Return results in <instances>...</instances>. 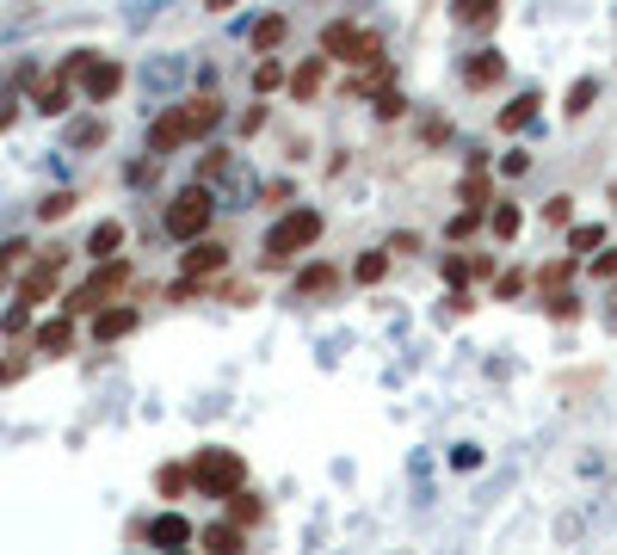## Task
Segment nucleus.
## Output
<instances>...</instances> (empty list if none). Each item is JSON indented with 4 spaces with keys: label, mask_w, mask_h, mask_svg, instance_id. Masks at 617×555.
<instances>
[{
    "label": "nucleus",
    "mask_w": 617,
    "mask_h": 555,
    "mask_svg": "<svg viewBox=\"0 0 617 555\" xmlns=\"http://www.w3.org/2000/svg\"><path fill=\"white\" fill-rule=\"evenodd\" d=\"M210 216H216V198H210V185H186L173 204H167V235L173 241H186V247H198L204 235H210Z\"/></svg>",
    "instance_id": "4"
},
{
    "label": "nucleus",
    "mask_w": 617,
    "mask_h": 555,
    "mask_svg": "<svg viewBox=\"0 0 617 555\" xmlns=\"http://www.w3.org/2000/svg\"><path fill=\"white\" fill-rule=\"evenodd\" d=\"M321 87H328V56H309L297 74H290V99H303V105H309Z\"/></svg>",
    "instance_id": "14"
},
{
    "label": "nucleus",
    "mask_w": 617,
    "mask_h": 555,
    "mask_svg": "<svg viewBox=\"0 0 617 555\" xmlns=\"http://www.w3.org/2000/svg\"><path fill=\"white\" fill-rule=\"evenodd\" d=\"M550 315H556V321H574V315H580V303L562 290V296H550Z\"/></svg>",
    "instance_id": "38"
},
{
    "label": "nucleus",
    "mask_w": 617,
    "mask_h": 555,
    "mask_svg": "<svg viewBox=\"0 0 617 555\" xmlns=\"http://www.w3.org/2000/svg\"><path fill=\"white\" fill-rule=\"evenodd\" d=\"M56 278H62V253L50 247V253L38 259V266L25 272V284H19V303H25V309H31V303H44V296L56 290Z\"/></svg>",
    "instance_id": "8"
},
{
    "label": "nucleus",
    "mask_w": 617,
    "mask_h": 555,
    "mask_svg": "<svg viewBox=\"0 0 617 555\" xmlns=\"http://www.w3.org/2000/svg\"><path fill=\"white\" fill-rule=\"evenodd\" d=\"M543 222H550V229H574V198H568V192L543 198Z\"/></svg>",
    "instance_id": "28"
},
{
    "label": "nucleus",
    "mask_w": 617,
    "mask_h": 555,
    "mask_svg": "<svg viewBox=\"0 0 617 555\" xmlns=\"http://www.w3.org/2000/svg\"><path fill=\"white\" fill-rule=\"evenodd\" d=\"M599 241H605L599 222H574V229H568V259H574V253H593Z\"/></svg>",
    "instance_id": "24"
},
{
    "label": "nucleus",
    "mask_w": 617,
    "mask_h": 555,
    "mask_svg": "<svg viewBox=\"0 0 617 555\" xmlns=\"http://www.w3.org/2000/svg\"><path fill=\"white\" fill-rule=\"evenodd\" d=\"M272 87H284V68L272 56H260V62H253V93H272Z\"/></svg>",
    "instance_id": "29"
},
{
    "label": "nucleus",
    "mask_w": 617,
    "mask_h": 555,
    "mask_svg": "<svg viewBox=\"0 0 617 555\" xmlns=\"http://www.w3.org/2000/svg\"><path fill=\"white\" fill-rule=\"evenodd\" d=\"M118 87H124V62H112V56H93V68L81 74V93H87V105L118 99Z\"/></svg>",
    "instance_id": "6"
},
{
    "label": "nucleus",
    "mask_w": 617,
    "mask_h": 555,
    "mask_svg": "<svg viewBox=\"0 0 617 555\" xmlns=\"http://www.w3.org/2000/svg\"><path fill=\"white\" fill-rule=\"evenodd\" d=\"M457 198H463L469 210H482V204H488V179H482V173H469V179H463V192H457Z\"/></svg>",
    "instance_id": "33"
},
{
    "label": "nucleus",
    "mask_w": 617,
    "mask_h": 555,
    "mask_svg": "<svg viewBox=\"0 0 617 555\" xmlns=\"http://www.w3.org/2000/svg\"><path fill=\"white\" fill-rule=\"evenodd\" d=\"M93 142H105V124H99V118L75 124V148H93Z\"/></svg>",
    "instance_id": "35"
},
{
    "label": "nucleus",
    "mask_w": 617,
    "mask_h": 555,
    "mask_svg": "<svg viewBox=\"0 0 617 555\" xmlns=\"http://www.w3.org/2000/svg\"><path fill=\"white\" fill-rule=\"evenodd\" d=\"M216 124H223V99L204 93V99H179L173 111H161V118L149 124V155H173V148H186L198 136H210Z\"/></svg>",
    "instance_id": "1"
},
{
    "label": "nucleus",
    "mask_w": 617,
    "mask_h": 555,
    "mask_svg": "<svg viewBox=\"0 0 617 555\" xmlns=\"http://www.w3.org/2000/svg\"><path fill=\"white\" fill-rule=\"evenodd\" d=\"M31 346H38V352H50V358H62L68 346H75V321H68V315H56V321H44L38 333H31Z\"/></svg>",
    "instance_id": "15"
},
{
    "label": "nucleus",
    "mask_w": 617,
    "mask_h": 555,
    "mask_svg": "<svg viewBox=\"0 0 617 555\" xmlns=\"http://www.w3.org/2000/svg\"><path fill=\"white\" fill-rule=\"evenodd\" d=\"M260 518H266V500H260V494H235V500H229V525H235V531H253Z\"/></svg>",
    "instance_id": "19"
},
{
    "label": "nucleus",
    "mask_w": 617,
    "mask_h": 555,
    "mask_svg": "<svg viewBox=\"0 0 617 555\" xmlns=\"http://www.w3.org/2000/svg\"><path fill=\"white\" fill-rule=\"evenodd\" d=\"M574 266H580V259H550V266H543V272H537V284H543V290H550V296H562V284L574 278Z\"/></svg>",
    "instance_id": "26"
},
{
    "label": "nucleus",
    "mask_w": 617,
    "mask_h": 555,
    "mask_svg": "<svg viewBox=\"0 0 617 555\" xmlns=\"http://www.w3.org/2000/svg\"><path fill=\"white\" fill-rule=\"evenodd\" d=\"M186 469H192V488L210 494V500H235V494H247V457H241V451H223V444H210V451H198Z\"/></svg>",
    "instance_id": "3"
},
{
    "label": "nucleus",
    "mask_w": 617,
    "mask_h": 555,
    "mask_svg": "<svg viewBox=\"0 0 617 555\" xmlns=\"http://www.w3.org/2000/svg\"><path fill=\"white\" fill-rule=\"evenodd\" d=\"M321 229H328V216H321L315 204H297V210H284L272 229H266V253H260V266H290L297 253H309L321 241Z\"/></svg>",
    "instance_id": "2"
},
{
    "label": "nucleus",
    "mask_w": 617,
    "mask_h": 555,
    "mask_svg": "<svg viewBox=\"0 0 617 555\" xmlns=\"http://www.w3.org/2000/svg\"><path fill=\"white\" fill-rule=\"evenodd\" d=\"M519 290H525L519 272H500V278H494V296H500V303H506V296H519Z\"/></svg>",
    "instance_id": "37"
},
{
    "label": "nucleus",
    "mask_w": 617,
    "mask_h": 555,
    "mask_svg": "<svg viewBox=\"0 0 617 555\" xmlns=\"http://www.w3.org/2000/svg\"><path fill=\"white\" fill-rule=\"evenodd\" d=\"M506 81V56L500 50H476L463 62V87H476V93H488V87H500Z\"/></svg>",
    "instance_id": "9"
},
{
    "label": "nucleus",
    "mask_w": 617,
    "mask_h": 555,
    "mask_svg": "<svg viewBox=\"0 0 617 555\" xmlns=\"http://www.w3.org/2000/svg\"><path fill=\"white\" fill-rule=\"evenodd\" d=\"M420 247H426V241H420L414 229H402V235H389V247H383V253H389V259H414Z\"/></svg>",
    "instance_id": "32"
},
{
    "label": "nucleus",
    "mask_w": 617,
    "mask_h": 555,
    "mask_svg": "<svg viewBox=\"0 0 617 555\" xmlns=\"http://www.w3.org/2000/svg\"><path fill=\"white\" fill-rule=\"evenodd\" d=\"M75 204H81L75 192H50V198L38 204V216H44V222H62V216H68V210H75Z\"/></svg>",
    "instance_id": "31"
},
{
    "label": "nucleus",
    "mask_w": 617,
    "mask_h": 555,
    "mask_svg": "<svg viewBox=\"0 0 617 555\" xmlns=\"http://www.w3.org/2000/svg\"><path fill=\"white\" fill-rule=\"evenodd\" d=\"M118 247H124V222L112 216V222H99V229L87 235V253L99 259V266H112V259H118Z\"/></svg>",
    "instance_id": "16"
},
{
    "label": "nucleus",
    "mask_w": 617,
    "mask_h": 555,
    "mask_svg": "<svg viewBox=\"0 0 617 555\" xmlns=\"http://www.w3.org/2000/svg\"><path fill=\"white\" fill-rule=\"evenodd\" d=\"M198 173H204L198 185H210L216 173H229V155H223V148H210V155H204V167H198Z\"/></svg>",
    "instance_id": "34"
},
{
    "label": "nucleus",
    "mask_w": 617,
    "mask_h": 555,
    "mask_svg": "<svg viewBox=\"0 0 617 555\" xmlns=\"http://www.w3.org/2000/svg\"><path fill=\"white\" fill-rule=\"evenodd\" d=\"M537 105H543L537 93H519L513 105H500V130H525V124L537 118Z\"/></svg>",
    "instance_id": "20"
},
{
    "label": "nucleus",
    "mask_w": 617,
    "mask_h": 555,
    "mask_svg": "<svg viewBox=\"0 0 617 555\" xmlns=\"http://www.w3.org/2000/svg\"><path fill=\"white\" fill-rule=\"evenodd\" d=\"M593 278H617V247H605V253L593 259Z\"/></svg>",
    "instance_id": "40"
},
{
    "label": "nucleus",
    "mask_w": 617,
    "mask_h": 555,
    "mask_svg": "<svg viewBox=\"0 0 617 555\" xmlns=\"http://www.w3.org/2000/svg\"><path fill=\"white\" fill-rule=\"evenodd\" d=\"M155 488H161L167 500H173V494H186V488H192V469H179V463H167V469L155 475Z\"/></svg>",
    "instance_id": "30"
},
{
    "label": "nucleus",
    "mask_w": 617,
    "mask_h": 555,
    "mask_svg": "<svg viewBox=\"0 0 617 555\" xmlns=\"http://www.w3.org/2000/svg\"><path fill=\"white\" fill-rule=\"evenodd\" d=\"M31 105H38V111H50V118H62V111H68V81H44Z\"/></svg>",
    "instance_id": "27"
},
{
    "label": "nucleus",
    "mask_w": 617,
    "mask_h": 555,
    "mask_svg": "<svg viewBox=\"0 0 617 555\" xmlns=\"http://www.w3.org/2000/svg\"><path fill=\"white\" fill-rule=\"evenodd\" d=\"M488 229H494L500 241H513V235L525 229V216H519V204H513V198H506V204H494V216H488Z\"/></svg>",
    "instance_id": "23"
},
{
    "label": "nucleus",
    "mask_w": 617,
    "mask_h": 555,
    "mask_svg": "<svg viewBox=\"0 0 617 555\" xmlns=\"http://www.w3.org/2000/svg\"><path fill=\"white\" fill-rule=\"evenodd\" d=\"M25 327H31V309H25V303H13V309H7V321H0V333H25Z\"/></svg>",
    "instance_id": "36"
},
{
    "label": "nucleus",
    "mask_w": 617,
    "mask_h": 555,
    "mask_svg": "<svg viewBox=\"0 0 617 555\" xmlns=\"http://www.w3.org/2000/svg\"><path fill=\"white\" fill-rule=\"evenodd\" d=\"M358 37H365V31H358L352 19H334L328 31H321V50H328L334 62H346V68H352V50H358Z\"/></svg>",
    "instance_id": "13"
},
{
    "label": "nucleus",
    "mask_w": 617,
    "mask_h": 555,
    "mask_svg": "<svg viewBox=\"0 0 617 555\" xmlns=\"http://www.w3.org/2000/svg\"><path fill=\"white\" fill-rule=\"evenodd\" d=\"M284 31H290V19H284V13H266L260 25H253V50H260V56H266V50H278V44H284Z\"/></svg>",
    "instance_id": "21"
},
{
    "label": "nucleus",
    "mask_w": 617,
    "mask_h": 555,
    "mask_svg": "<svg viewBox=\"0 0 617 555\" xmlns=\"http://www.w3.org/2000/svg\"><path fill=\"white\" fill-rule=\"evenodd\" d=\"M179 266H186L192 284H210L216 272L229 266V247H223V241H198V247H186V259H179Z\"/></svg>",
    "instance_id": "7"
},
{
    "label": "nucleus",
    "mask_w": 617,
    "mask_h": 555,
    "mask_svg": "<svg viewBox=\"0 0 617 555\" xmlns=\"http://www.w3.org/2000/svg\"><path fill=\"white\" fill-rule=\"evenodd\" d=\"M457 25H469V31H494L500 25V0H457Z\"/></svg>",
    "instance_id": "17"
},
{
    "label": "nucleus",
    "mask_w": 617,
    "mask_h": 555,
    "mask_svg": "<svg viewBox=\"0 0 617 555\" xmlns=\"http://www.w3.org/2000/svg\"><path fill=\"white\" fill-rule=\"evenodd\" d=\"M124 284H130V259H112V266H99L75 296H68L62 309H68V315H99V309H112V303H118V290H124Z\"/></svg>",
    "instance_id": "5"
},
{
    "label": "nucleus",
    "mask_w": 617,
    "mask_h": 555,
    "mask_svg": "<svg viewBox=\"0 0 617 555\" xmlns=\"http://www.w3.org/2000/svg\"><path fill=\"white\" fill-rule=\"evenodd\" d=\"M124 333H136V309H130V303H118V309H99V315H93V340H105V346H112V340H124Z\"/></svg>",
    "instance_id": "12"
},
{
    "label": "nucleus",
    "mask_w": 617,
    "mask_h": 555,
    "mask_svg": "<svg viewBox=\"0 0 617 555\" xmlns=\"http://www.w3.org/2000/svg\"><path fill=\"white\" fill-rule=\"evenodd\" d=\"M383 278H389V253H365L352 266V284H383Z\"/></svg>",
    "instance_id": "25"
},
{
    "label": "nucleus",
    "mask_w": 617,
    "mask_h": 555,
    "mask_svg": "<svg viewBox=\"0 0 617 555\" xmlns=\"http://www.w3.org/2000/svg\"><path fill=\"white\" fill-rule=\"evenodd\" d=\"M340 284V272L328 266V259H315V266H303L297 272V284H290V296H303V303H309V296H328Z\"/></svg>",
    "instance_id": "11"
},
{
    "label": "nucleus",
    "mask_w": 617,
    "mask_h": 555,
    "mask_svg": "<svg viewBox=\"0 0 617 555\" xmlns=\"http://www.w3.org/2000/svg\"><path fill=\"white\" fill-rule=\"evenodd\" d=\"M593 99H599V81H593V74H580V81L568 87V118H587V111H593Z\"/></svg>",
    "instance_id": "22"
},
{
    "label": "nucleus",
    "mask_w": 617,
    "mask_h": 555,
    "mask_svg": "<svg viewBox=\"0 0 617 555\" xmlns=\"http://www.w3.org/2000/svg\"><path fill=\"white\" fill-rule=\"evenodd\" d=\"M476 222H482L476 210H457V216H451V241H457V235H476Z\"/></svg>",
    "instance_id": "39"
},
{
    "label": "nucleus",
    "mask_w": 617,
    "mask_h": 555,
    "mask_svg": "<svg viewBox=\"0 0 617 555\" xmlns=\"http://www.w3.org/2000/svg\"><path fill=\"white\" fill-rule=\"evenodd\" d=\"M198 543H204V555H247V531H235L229 518H223V525H204Z\"/></svg>",
    "instance_id": "10"
},
{
    "label": "nucleus",
    "mask_w": 617,
    "mask_h": 555,
    "mask_svg": "<svg viewBox=\"0 0 617 555\" xmlns=\"http://www.w3.org/2000/svg\"><path fill=\"white\" fill-rule=\"evenodd\" d=\"M149 543H155V549H179V543H192V525H186L179 512H161L155 525H149Z\"/></svg>",
    "instance_id": "18"
},
{
    "label": "nucleus",
    "mask_w": 617,
    "mask_h": 555,
    "mask_svg": "<svg viewBox=\"0 0 617 555\" xmlns=\"http://www.w3.org/2000/svg\"><path fill=\"white\" fill-rule=\"evenodd\" d=\"M19 370H25V364H13V358H0V383H13Z\"/></svg>",
    "instance_id": "41"
}]
</instances>
